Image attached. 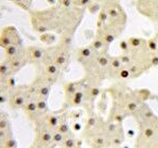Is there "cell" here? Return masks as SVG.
Segmentation results:
<instances>
[{
    "mask_svg": "<svg viewBox=\"0 0 158 148\" xmlns=\"http://www.w3.org/2000/svg\"><path fill=\"white\" fill-rule=\"evenodd\" d=\"M85 139L91 148H110L123 143L120 123L104 120L94 113L89 115L84 131Z\"/></svg>",
    "mask_w": 158,
    "mask_h": 148,
    "instance_id": "1",
    "label": "cell"
},
{
    "mask_svg": "<svg viewBox=\"0 0 158 148\" xmlns=\"http://www.w3.org/2000/svg\"><path fill=\"white\" fill-rule=\"evenodd\" d=\"M90 84V79L85 76L78 81L66 83L65 84V100L63 104V110L72 107L85 106L87 96V90Z\"/></svg>",
    "mask_w": 158,
    "mask_h": 148,
    "instance_id": "2",
    "label": "cell"
},
{
    "mask_svg": "<svg viewBox=\"0 0 158 148\" xmlns=\"http://www.w3.org/2000/svg\"><path fill=\"white\" fill-rule=\"evenodd\" d=\"M34 124H35V138L33 142L34 148L59 147L56 142H55L53 131L40 118L34 121Z\"/></svg>",
    "mask_w": 158,
    "mask_h": 148,
    "instance_id": "3",
    "label": "cell"
},
{
    "mask_svg": "<svg viewBox=\"0 0 158 148\" xmlns=\"http://www.w3.org/2000/svg\"><path fill=\"white\" fill-rule=\"evenodd\" d=\"M31 98V91L28 85H15L10 92L9 106L12 109H24L25 105Z\"/></svg>",
    "mask_w": 158,
    "mask_h": 148,
    "instance_id": "4",
    "label": "cell"
},
{
    "mask_svg": "<svg viewBox=\"0 0 158 148\" xmlns=\"http://www.w3.org/2000/svg\"><path fill=\"white\" fill-rule=\"evenodd\" d=\"M16 44H23V40L18 29L13 26H7L0 34V48L3 50Z\"/></svg>",
    "mask_w": 158,
    "mask_h": 148,
    "instance_id": "5",
    "label": "cell"
},
{
    "mask_svg": "<svg viewBox=\"0 0 158 148\" xmlns=\"http://www.w3.org/2000/svg\"><path fill=\"white\" fill-rule=\"evenodd\" d=\"M136 9L143 16L158 23V0H138Z\"/></svg>",
    "mask_w": 158,
    "mask_h": 148,
    "instance_id": "6",
    "label": "cell"
},
{
    "mask_svg": "<svg viewBox=\"0 0 158 148\" xmlns=\"http://www.w3.org/2000/svg\"><path fill=\"white\" fill-rule=\"evenodd\" d=\"M27 55H28L29 64H33L36 68H40L44 64L47 60V49L37 46H31L26 48Z\"/></svg>",
    "mask_w": 158,
    "mask_h": 148,
    "instance_id": "7",
    "label": "cell"
},
{
    "mask_svg": "<svg viewBox=\"0 0 158 148\" xmlns=\"http://www.w3.org/2000/svg\"><path fill=\"white\" fill-rule=\"evenodd\" d=\"M5 61L7 62L9 67L11 68L13 75L18 74L24 66H26L27 64H29V60H28V55H27L26 48H25L21 53H19L16 56L12 57V59H9V60H5Z\"/></svg>",
    "mask_w": 158,
    "mask_h": 148,
    "instance_id": "8",
    "label": "cell"
},
{
    "mask_svg": "<svg viewBox=\"0 0 158 148\" xmlns=\"http://www.w3.org/2000/svg\"><path fill=\"white\" fill-rule=\"evenodd\" d=\"M8 1L16 5L19 8L23 9L24 11H31V8L34 0H8Z\"/></svg>",
    "mask_w": 158,
    "mask_h": 148,
    "instance_id": "9",
    "label": "cell"
},
{
    "mask_svg": "<svg viewBox=\"0 0 158 148\" xmlns=\"http://www.w3.org/2000/svg\"><path fill=\"white\" fill-rule=\"evenodd\" d=\"M146 44H147V48H148V50L151 51V52H153V53L158 52V43L155 38H149V39H147Z\"/></svg>",
    "mask_w": 158,
    "mask_h": 148,
    "instance_id": "10",
    "label": "cell"
},
{
    "mask_svg": "<svg viewBox=\"0 0 158 148\" xmlns=\"http://www.w3.org/2000/svg\"><path fill=\"white\" fill-rule=\"evenodd\" d=\"M155 135V129L151 125H147L143 128V136L147 139H151L152 137H154Z\"/></svg>",
    "mask_w": 158,
    "mask_h": 148,
    "instance_id": "11",
    "label": "cell"
},
{
    "mask_svg": "<svg viewBox=\"0 0 158 148\" xmlns=\"http://www.w3.org/2000/svg\"><path fill=\"white\" fill-rule=\"evenodd\" d=\"M119 48H120L121 52L123 53H128L130 50V46H129V42H128V40H123V41H120V43H119Z\"/></svg>",
    "mask_w": 158,
    "mask_h": 148,
    "instance_id": "12",
    "label": "cell"
},
{
    "mask_svg": "<svg viewBox=\"0 0 158 148\" xmlns=\"http://www.w3.org/2000/svg\"><path fill=\"white\" fill-rule=\"evenodd\" d=\"M149 64H151L152 67L158 66V55L156 53H152L151 59H149Z\"/></svg>",
    "mask_w": 158,
    "mask_h": 148,
    "instance_id": "13",
    "label": "cell"
},
{
    "mask_svg": "<svg viewBox=\"0 0 158 148\" xmlns=\"http://www.w3.org/2000/svg\"><path fill=\"white\" fill-rule=\"evenodd\" d=\"M155 39H156V41H157V43H158V33H157V35L155 36Z\"/></svg>",
    "mask_w": 158,
    "mask_h": 148,
    "instance_id": "14",
    "label": "cell"
},
{
    "mask_svg": "<svg viewBox=\"0 0 158 148\" xmlns=\"http://www.w3.org/2000/svg\"><path fill=\"white\" fill-rule=\"evenodd\" d=\"M93 1H95V2H100V0H93Z\"/></svg>",
    "mask_w": 158,
    "mask_h": 148,
    "instance_id": "15",
    "label": "cell"
}]
</instances>
